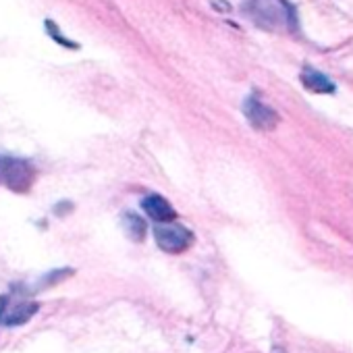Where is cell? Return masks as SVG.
<instances>
[{
    "instance_id": "obj_1",
    "label": "cell",
    "mask_w": 353,
    "mask_h": 353,
    "mask_svg": "<svg viewBox=\"0 0 353 353\" xmlns=\"http://www.w3.org/2000/svg\"><path fill=\"white\" fill-rule=\"evenodd\" d=\"M36 181V168L21 158L0 156V185L17 194H28Z\"/></svg>"
},
{
    "instance_id": "obj_2",
    "label": "cell",
    "mask_w": 353,
    "mask_h": 353,
    "mask_svg": "<svg viewBox=\"0 0 353 353\" xmlns=\"http://www.w3.org/2000/svg\"><path fill=\"white\" fill-rule=\"evenodd\" d=\"M36 312L38 303L23 291H11L0 297V324L3 326H21L30 322Z\"/></svg>"
},
{
    "instance_id": "obj_3",
    "label": "cell",
    "mask_w": 353,
    "mask_h": 353,
    "mask_svg": "<svg viewBox=\"0 0 353 353\" xmlns=\"http://www.w3.org/2000/svg\"><path fill=\"white\" fill-rule=\"evenodd\" d=\"M248 13L264 30H276L279 26L293 21L291 7L279 0H250Z\"/></svg>"
},
{
    "instance_id": "obj_4",
    "label": "cell",
    "mask_w": 353,
    "mask_h": 353,
    "mask_svg": "<svg viewBox=\"0 0 353 353\" xmlns=\"http://www.w3.org/2000/svg\"><path fill=\"white\" fill-rule=\"evenodd\" d=\"M154 239L158 248L166 254H183L194 245V233L181 225H164L154 229Z\"/></svg>"
},
{
    "instance_id": "obj_5",
    "label": "cell",
    "mask_w": 353,
    "mask_h": 353,
    "mask_svg": "<svg viewBox=\"0 0 353 353\" xmlns=\"http://www.w3.org/2000/svg\"><path fill=\"white\" fill-rule=\"evenodd\" d=\"M243 114L256 131H272L279 125V114L258 98L250 96L243 104Z\"/></svg>"
},
{
    "instance_id": "obj_6",
    "label": "cell",
    "mask_w": 353,
    "mask_h": 353,
    "mask_svg": "<svg viewBox=\"0 0 353 353\" xmlns=\"http://www.w3.org/2000/svg\"><path fill=\"white\" fill-rule=\"evenodd\" d=\"M141 208H143V212H145L152 221H156V223H172V221L176 219V210L170 206V202H168L166 198H162V196H158V194L145 196V198L141 200Z\"/></svg>"
},
{
    "instance_id": "obj_7",
    "label": "cell",
    "mask_w": 353,
    "mask_h": 353,
    "mask_svg": "<svg viewBox=\"0 0 353 353\" xmlns=\"http://www.w3.org/2000/svg\"><path fill=\"white\" fill-rule=\"evenodd\" d=\"M301 83L305 90L310 92H316V94H332L336 90V85L332 83V79H328L324 73H320L318 69H312V67H305L299 75Z\"/></svg>"
},
{
    "instance_id": "obj_8",
    "label": "cell",
    "mask_w": 353,
    "mask_h": 353,
    "mask_svg": "<svg viewBox=\"0 0 353 353\" xmlns=\"http://www.w3.org/2000/svg\"><path fill=\"white\" fill-rule=\"evenodd\" d=\"M123 225H125V231H127V235L133 239V241H143V237H145V231H148V227H145V223H143V219H139L137 214H125V219H123Z\"/></svg>"
},
{
    "instance_id": "obj_9",
    "label": "cell",
    "mask_w": 353,
    "mask_h": 353,
    "mask_svg": "<svg viewBox=\"0 0 353 353\" xmlns=\"http://www.w3.org/2000/svg\"><path fill=\"white\" fill-rule=\"evenodd\" d=\"M46 30H48L50 38H52V40H57V42H59L61 46H65V48H73V50H77V48H79V44H75V42H71V40L63 38V34L59 32V28H57V26H54V23L50 21V19L46 21Z\"/></svg>"
}]
</instances>
